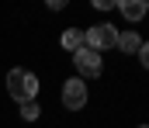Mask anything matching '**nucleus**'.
<instances>
[{
    "instance_id": "1",
    "label": "nucleus",
    "mask_w": 149,
    "mask_h": 128,
    "mask_svg": "<svg viewBox=\"0 0 149 128\" xmlns=\"http://www.w3.org/2000/svg\"><path fill=\"white\" fill-rule=\"evenodd\" d=\"M7 93L17 100V104H31L38 93V76L28 69H10L7 73Z\"/></svg>"
},
{
    "instance_id": "2",
    "label": "nucleus",
    "mask_w": 149,
    "mask_h": 128,
    "mask_svg": "<svg viewBox=\"0 0 149 128\" xmlns=\"http://www.w3.org/2000/svg\"><path fill=\"white\" fill-rule=\"evenodd\" d=\"M73 66L76 73H80V80H97L101 73H104V62H101V52H94V48H80V52H73Z\"/></svg>"
},
{
    "instance_id": "3",
    "label": "nucleus",
    "mask_w": 149,
    "mask_h": 128,
    "mask_svg": "<svg viewBox=\"0 0 149 128\" xmlns=\"http://www.w3.org/2000/svg\"><path fill=\"white\" fill-rule=\"evenodd\" d=\"M83 45H87V48H94V52L114 48V45H118V31H114L111 24H94V28H87V35H83Z\"/></svg>"
},
{
    "instance_id": "4",
    "label": "nucleus",
    "mask_w": 149,
    "mask_h": 128,
    "mask_svg": "<svg viewBox=\"0 0 149 128\" xmlns=\"http://www.w3.org/2000/svg\"><path fill=\"white\" fill-rule=\"evenodd\" d=\"M63 107L66 111H83L87 107V83L80 76H73V80L63 83Z\"/></svg>"
},
{
    "instance_id": "5",
    "label": "nucleus",
    "mask_w": 149,
    "mask_h": 128,
    "mask_svg": "<svg viewBox=\"0 0 149 128\" xmlns=\"http://www.w3.org/2000/svg\"><path fill=\"white\" fill-rule=\"evenodd\" d=\"M121 14H125L128 21H142L149 14V3L146 0H125V3H121Z\"/></svg>"
},
{
    "instance_id": "6",
    "label": "nucleus",
    "mask_w": 149,
    "mask_h": 128,
    "mask_svg": "<svg viewBox=\"0 0 149 128\" xmlns=\"http://www.w3.org/2000/svg\"><path fill=\"white\" fill-rule=\"evenodd\" d=\"M114 48H121V52H128V55H132V52H139V48H142V42H139V31H121Z\"/></svg>"
},
{
    "instance_id": "7",
    "label": "nucleus",
    "mask_w": 149,
    "mask_h": 128,
    "mask_svg": "<svg viewBox=\"0 0 149 128\" xmlns=\"http://www.w3.org/2000/svg\"><path fill=\"white\" fill-rule=\"evenodd\" d=\"M63 48H66V52H80V48H83V31H80V28H70V31L63 35Z\"/></svg>"
},
{
    "instance_id": "8",
    "label": "nucleus",
    "mask_w": 149,
    "mask_h": 128,
    "mask_svg": "<svg viewBox=\"0 0 149 128\" xmlns=\"http://www.w3.org/2000/svg\"><path fill=\"white\" fill-rule=\"evenodd\" d=\"M38 114H42V107H38V100H31V104H21V118H24V121H35Z\"/></svg>"
},
{
    "instance_id": "9",
    "label": "nucleus",
    "mask_w": 149,
    "mask_h": 128,
    "mask_svg": "<svg viewBox=\"0 0 149 128\" xmlns=\"http://www.w3.org/2000/svg\"><path fill=\"white\" fill-rule=\"evenodd\" d=\"M139 62L149 69V42H142V48H139Z\"/></svg>"
},
{
    "instance_id": "10",
    "label": "nucleus",
    "mask_w": 149,
    "mask_h": 128,
    "mask_svg": "<svg viewBox=\"0 0 149 128\" xmlns=\"http://www.w3.org/2000/svg\"><path fill=\"white\" fill-rule=\"evenodd\" d=\"M139 128H149V125H139Z\"/></svg>"
}]
</instances>
